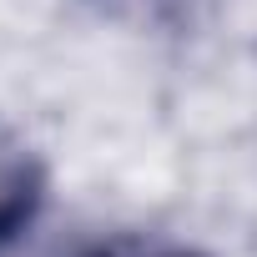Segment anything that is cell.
I'll return each mask as SVG.
<instances>
[{
	"label": "cell",
	"mask_w": 257,
	"mask_h": 257,
	"mask_svg": "<svg viewBox=\"0 0 257 257\" xmlns=\"http://www.w3.org/2000/svg\"><path fill=\"white\" fill-rule=\"evenodd\" d=\"M46 202V172L31 147H21L6 126H0V247H11Z\"/></svg>",
	"instance_id": "cell-1"
},
{
	"label": "cell",
	"mask_w": 257,
	"mask_h": 257,
	"mask_svg": "<svg viewBox=\"0 0 257 257\" xmlns=\"http://www.w3.org/2000/svg\"><path fill=\"white\" fill-rule=\"evenodd\" d=\"M157 257H202V252H157Z\"/></svg>",
	"instance_id": "cell-2"
}]
</instances>
